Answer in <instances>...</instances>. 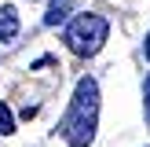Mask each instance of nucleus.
Listing matches in <instances>:
<instances>
[{"instance_id":"f257e3e1","label":"nucleus","mask_w":150,"mask_h":147,"mask_svg":"<svg viewBox=\"0 0 150 147\" xmlns=\"http://www.w3.org/2000/svg\"><path fill=\"white\" fill-rule=\"evenodd\" d=\"M95 125H99V85H95V77H81L62 121L70 147H88L95 140Z\"/></svg>"},{"instance_id":"f03ea898","label":"nucleus","mask_w":150,"mask_h":147,"mask_svg":"<svg viewBox=\"0 0 150 147\" xmlns=\"http://www.w3.org/2000/svg\"><path fill=\"white\" fill-rule=\"evenodd\" d=\"M106 33H110V22L103 15H77L66 26V48L73 55H95L106 41Z\"/></svg>"},{"instance_id":"7ed1b4c3","label":"nucleus","mask_w":150,"mask_h":147,"mask_svg":"<svg viewBox=\"0 0 150 147\" xmlns=\"http://www.w3.org/2000/svg\"><path fill=\"white\" fill-rule=\"evenodd\" d=\"M73 11V0H51L48 11H44V26H62Z\"/></svg>"},{"instance_id":"20e7f679","label":"nucleus","mask_w":150,"mask_h":147,"mask_svg":"<svg viewBox=\"0 0 150 147\" xmlns=\"http://www.w3.org/2000/svg\"><path fill=\"white\" fill-rule=\"evenodd\" d=\"M15 33H18V11L4 4L0 7V41H15Z\"/></svg>"},{"instance_id":"39448f33","label":"nucleus","mask_w":150,"mask_h":147,"mask_svg":"<svg viewBox=\"0 0 150 147\" xmlns=\"http://www.w3.org/2000/svg\"><path fill=\"white\" fill-rule=\"evenodd\" d=\"M0 132H4V136L15 132V118H11V110H7V103H0Z\"/></svg>"},{"instance_id":"423d86ee","label":"nucleus","mask_w":150,"mask_h":147,"mask_svg":"<svg viewBox=\"0 0 150 147\" xmlns=\"http://www.w3.org/2000/svg\"><path fill=\"white\" fill-rule=\"evenodd\" d=\"M143 103H146V118H150V74H146V85H143Z\"/></svg>"},{"instance_id":"0eeeda50","label":"nucleus","mask_w":150,"mask_h":147,"mask_svg":"<svg viewBox=\"0 0 150 147\" xmlns=\"http://www.w3.org/2000/svg\"><path fill=\"white\" fill-rule=\"evenodd\" d=\"M143 51H146V59H150V33H146V41H143Z\"/></svg>"}]
</instances>
